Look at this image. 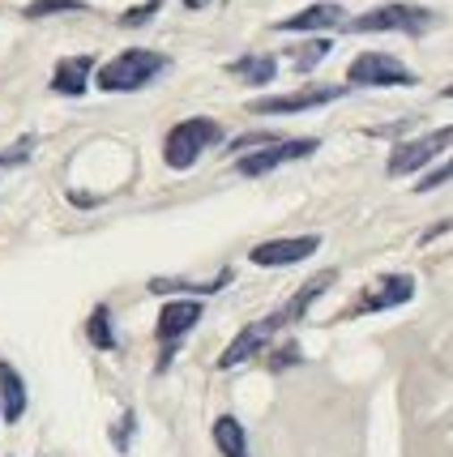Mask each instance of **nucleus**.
<instances>
[{"label": "nucleus", "instance_id": "8", "mask_svg": "<svg viewBox=\"0 0 453 457\" xmlns=\"http://www.w3.org/2000/svg\"><path fill=\"white\" fill-rule=\"evenodd\" d=\"M316 145L321 141L316 137H296V141H270V145H261V150H253V154H244V159L236 162L239 176H270L274 167H282V162H296V159H308V154H316Z\"/></svg>", "mask_w": 453, "mask_h": 457}, {"label": "nucleus", "instance_id": "10", "mask_svg": "<svg viewBox=\"0 0 453 457\" xmlns=\"http://www.w3.org/2000/svg\"><path fill=\"white\" fill-rule=\"evenodd\" d=\"M347 90L342 86H308V90H296V95H265V99H253L256 116H291V112H313L321 103H334L342 99Z\"/></svg>", "mask_w": 453, "mask_h": 457}, {"label": "nucleus", "instance_id": "15", "mask_svg": "<svg viewBox=\"0 0 453 457\" xmlns=\"http://www.w3.org/2000/svg\"><path fill=\"white\" fill-rule=\"evenodd\" d=\"M227 73H236L239 81H248V86H270L278 78V60L265 56V52H253V56H236L227 64Z\"/></svg>", "mask_w": 453, "mask_h": 457}, {"label": "nucleus", "instance_id": "6", "mask_svg": "<svg viewBox=\"0 0 453 457\" xmlns=\"http://www.w3.org/2000/svg\"><path fill=\"white\" fill-rule=\"evenodd\" d=\"M449 145H453V124H445V129H436V133H424V137H415V141H402L394 154H390L385 171H390V176H411V171H424V167H428L432 159H440Z\"/></svg>", "mask_w": 453, "mask_h": 457}, {"label": "nucleus", "instance_id": "26", "mask_svg": "<svg viewBox=\"0 0 453 457\" xmlns=\"http://www.w3.org/2000/svg\"><path fill=\"white\" fill-rule=\"evenodd\" d=\"M440 95H445V99H453V86H449V90H440Z\"/></svg>", "mask_w": 453, "mask_h": 457}, {"label": "nucleus", "instance_id": "12", "mask_svg": "<svg viewBox=\"0 0 453 457\" xmlns=\"http://www.w3.org/2000/svg\"><path fill=\"white\" fill-rule=\"evenodd\" d=\"M351 21V13L342 4H313L304 13H291V18L274 21V30H287V35H321V30H342Z\"/></svg>", "mask_w": 453, "mask_h": 457}, {"label": "nucleus", "instance_id": "14", "mask_svg": "<svg viewBox=\"0 0 453 457\" xmlns=\"http://www.w3.org/2000/svg\"><path fill=\"white\" fill-rule=\"evenodd\" d=\"M26 415V380L18 377L13 363L0 359V419L4 423H18Z\"/></svg>", "mask_w": 453, "mask_h": 457}, {"label": "nucleus", "instance_id": "3", "mask_svg": "<svg viewBox=\"0 0 453 457\" xmlns=\"http://www.w3.org/2000/svg\"><path fill=\"white\" fill-rule=\"evenodd\" d=\"M436 21L432 9H424V4H411V0H394V4H381V9H368V13H359L355 21H347V30L355 35H424L428 26Z\"/></svg>", "mask_w": 453, "mask_h": 457}, {"label": "nucleus", "instance_id": "11", "mask_svg": "<svg viewBox=\"0 0 453 457\" xmlns=\"http://www.w3.org/2000/svg\"><path fill=\"white\" fill-rule=\"evenodd\" d=\"M321 248V236H291V239H265L256 244L248 261L261 265V270H278V265H296V261H308Z\"/></svg>", "mask_w": 453, "mask_h": 457}, {"label": "nucleus", "instance_id": "18", "mask_svg": "<svg viewBox=\"0 0 453 457\" xmlns=\"http://www.w3.org/2000/svg\"><path fill=\"white\" fill-rule=\"evenodd\" d=\"M86 338L95 342L99 351H116V334H112V312H107V303H99L90 320H86Z\"/></svg>", "mask_w": 453, "mask_h": 457}, {"label": "nucleus", "instance_id": "9", "mask_svg": "<svg viewBox=\"0 0 453 457\" xmlns=\"http://www.w3.org/2000/svg\"><path fill=\"white\" fill-rule=\"evenodd\" d=\"M415 295V278L411 274H385V278H376L364 295L355 299L351 308H347V317H368V312H385V308H402V303H411Z\"/></svg>", "mask_w": 453, "mask_h": 457}, {"label": "nucleus", "instance_id": "5", "mask_svg": "<svg viewBox=\"0 0 453 457\" xmlns=\"http://www.w3.org/2000/svg\"><path fill=\"white\" fill-rule=\"evenodd\" d=\"M197 320H201L197 299H172V303H163L158 325H155V338H158V346H163V355H158V372H167V363L176 359V346L184 342V334H189Z\"/></svg>", "mask_w": 453, "mask_h": 457}, {"label": "nucleus", "instance_id": "21", "mask_svg": "<svg viewBox=\"0 0 453 457\" xmlns=\"http://www.w3.org/2000/svg\"><path fill=\"white\" fill-rule=\"evenodd\" d=\"M158 4H163V0H141L138 9H124V13H120V26H141L146 18L158 13Z\"/></svg>", "mask_w": 453, "mask_h": 457}, {"label": "nucleus", "instance_id": "1", "mask_svg": "<svg viewBox=\"0 0 453 457\" xmlns=\"http://www.w3.org/2000/svg\"><path fill=\"white\" fill-rule=\"evenodd\" d=\"M334 278H338V270H325V274H316V278H308L304 287H299L296 295L287 299L282 308H274L270 317H261V320H253V325H244L236 338H231V346L218 355V368L222 372H231V368H239V363H248L253 355H261L270 342L282 334V329H291L296 320H304V312L313 308L316 299L325 295L330 287H334Z\"/></svg>", "mask_w": 453, "mask_h": 457}, {"label": "nucleus", "instance_id": "17", "mask_svg": "<svg viewBox=\"0 0 453 457\" xmlns=\"http://www.w3.org/2000/svg\"><path fill=\"white\" fill-rule=\"evenodd\" d=\"M231 282V270H218L214 278L206 282H189V278H150V291L155 295H172V291H189V295H214V291H222Z\"/></svg>", "mask_w": 453, "mask_h": 457}, {"label": "nucleus", "instance_id": "24", "mask_svg": "<svg viewBox=\"0 0 453 457\" xmlns=\"http://www.w3.org/2000/svg\"><path fill=\"white\" fill-rule=\"evenodd\" d=\"M453 179V159L445 162V167H436L432 176H424L419 184H415V193H432V188H440V184H449Z\"/></svg>", "mask_w": 453, "mask_h": 457}, {"label": "nucleus", "instance_id": "20", "mask_svg": "<svg viewBox=\"0 0 453 457\" xmlns=\"http://www.w3.org/2000/svg\"><path fill=\"white\" fill-rule=\"evenodd\" d=\"M86 9H90L86 0H35L21 13H26V21H39V18H52V13H86Z\"/></svg>", "mask_w": 453, "mask_h": 457}, {"label": "nucleus", "instance_id": "4", "mask_svg": "<svg viewBox=\"0 0 453 457\" xmlns=\"http://www.w3.org/2000/svg\"><path fill=\"white\" fill-rule=\"evenodd\" d=\"M218 141H222L218 120H210V116L180 120L176 129L167 133V141H163V159H167V167H172V171H189V167H193V162H197L210 145H218Z\"/></svg>", "mask_w": 453, "mask_h": 457}, {"label": "nucleus", "instance_id": "25", "mask_svg": "<svg viewBox=\"0 0 453 457\" xmlns=\"http://www.w3.org/2000/svg\"><path fill=\"white\" fill-rule=\"evenodd\" d=\"M180 4H184V9H206L210 0H180Z\"/></svg>", "mask_w": 453, "mask_h": 457}, {"label": "nucleus", "instance_id": "2", "mask_svg": "<svg viewBox=\"0 0 453 457\" xmlns=\"http://www.w3.org/2000/svg\"><path fill=\"white\" fill-rule=\"evenodd\" d=\"M163 73H167V56H163V52L129 47V52L112 56L99 69V90H107V95H133V90L150 86V81L163 78Z\"/></svg>", "mask_w": 453, "mask_h": 457}, {"label": "nucleus", "instance_id": "13", "mask_svg": "<svg viewBox=\"0 0 453 457\" xmlns=\"http://www.w3.org/2000/svg\"><path fill=\"white\" fill-rule=\"evenodd\" d=\"M90 73H95V56H64L56 64V73H52V90L64 95V99H78L90 86Z\"/></svg>", "mask_w": 453, "mask_h": 457}, {"label": "nucleus", "instance_id": "16", "mask_svg": "<svg viewBox=\"0 0 453 457\" xmlns=\"http://www.w3.org/2000/svg\"><path fill=\"white\" fill-rule=\"evenodd\" d=\"M214 445L222 457H248V432L236 415H218L214 419Z\"/></svg>", "mask_w": 453, "mask_h": 457}, {"label": "nucleus", "instance_id": "23", "mask_svg": "<svg viewBox=\"0 0 453 457\" xmlns=\"http://www.w3.org/2000/svg\"><path fill=\"white\" fill-rule=\"evenodd\" d=\"M133 428H138V415H133V411H124V415H120V423L112 428V440H116L120 453L129 449V436H133Z\"/></svg>", "mask_w": 453, "mask_h": 457}, {"label": "nucleus", "instance_id": "22", "mask_svg": "<svg viewBox=\"0 0 453 457\" xmlns=\"http://www.w3.org/2000/svg\"><path fill=\"white\" fill-rule=\"evenodd\" d=\"M35 154V137H21L13 150H0V167H18V162H26Z\"/></svg>", "mask_w": 453, "mask_h": 457}, {"label": "nucleus", "instance_id": "7", "mask_svg": "<svg viewBox=\"0 0 453 457\" xmlns=\"http://www.w3.org/2000/svg\"><path fill=\"white\" fill-rule=\"evenodd\" d=\"M351 86H415V73L390 52H364L347 64Z\"/></svg>", "mask_w": 453, "mask_h": 457}, {"label": "nucleus", "instance_id": "19", "mask_svg": "<svg viewBox=\"0 0 453 457\" xmlns=\"http://www.w3.org/2000/svg\"><path fill=\"white\" fill-rule=\"evenodd\" d=\"M330 47H334V43L325 39V35H313V39H308V43H299L296 52H291V56H296V60H291V64H296L299 73H313L316 64H321V60L330 56Z\"/></svg>", "mask_w": 453, "mask_h": 457}]
</instances>
